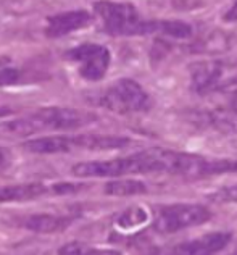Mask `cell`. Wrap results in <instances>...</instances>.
<instances>
[{
  "mask_svg": "<svg viewBox=\"0 0 237 255\" xmlns=\"http://www.w3.org/2000/svg\"><path fill=\"white\" fill-rule=\"evenodd\" d=\"M223 19H225V21H229V23H237V2L228 10V13L223 16Z\"/></svg>",
  "mask_w": 237,
  "mask_h": 255,
  "instance_id": "obj_19",
  "label": "cell"
},
{
  "mask_svg": "<svg viewBox=\"0 0 237 255\" xmlns=\"http://www.w3.org/2000/svg\"><path fill=\"white\" fill-rule=\"evenodd\" d=\"M92 15L87 10H71L53 15L47 19L45 34L50 39H58L73 31L83 29L91 23Z\"/></svg>",
  "mask_w": 237,
  "mask_h": 255,
  "instance_id": "obj_11",
  "label": "cell"
},
{
  "mask_svg": "<svg viewBox=\"0 0 237 255\" xmlns=\"http://www.w3.org/2000/svg\"><path fill=\"white\" fill-rule=\"evenodd\" d=\"M81 186L73 183H26V184H11L0 187V204L10 202H26V200H34L49 194L55 196H63V194H71L78 191Z\"/></svg>",
  "mask_w": 237,
  "mask_h": 255,
  "instance_id": "obj_9",
  "label": "cell"
},
{
  "mask_svg": "<svg viewBox=\"0 0 237 255\" xmlns=\"http://www.w3.org/2000/svg\"><path fill=\"white\" fill-rule=\"evenodd\" d=\"M212 218V212L199 204H171L157 210L153 230L160 234H174L191 228L205 225Z\"/></svg>",
  "mask_w": 237,
  "mask_h": 255,
  "instance_id": "obj_6",
  "label": "cell"
},
{
  "mask_svg": "<svg viewBox=\"0 0 237 255\" xmlns=\"http://www.w3.org/2000/svg\"><path fill=\"white\" fill-rule=\"evenodd\" d=\"M104 29L112 36H144L158 32L160 21H147L131 3L100 0L94 5Z\"/></svg>",
  "mask_w": 237,
  "mask_h": 255,
  "instance_id": "obj_4",
  "label": "cell"
},
{
  "mask_svg": "<svg viewBox=\"0 0 237 255\" xmlns=\"http://www.w3.org/2000/svg\"><path fill=\"white\" fill-rule=\"evenodd\" d=\"M6 115H11V109H8V107H0V118H3Z\"/></svg>",
  "mask_w": 237,
  "mask_h": 255,
  "instance_id": "obj_21",
  "label": "cell"
},
{
  "mask_svg": "<svg viewBox=\"0 0 237 255\" xmlns=\"http://www.w3.org/2000/svg\"><path fill=\"white\" fill-rule=\"evenodd\" d=\"M19 78V71L15 68H2L0 70V86H6V84H13L18 81Z\"/></svg>",
  "mask_w": 237,
  "mask_h": 255,
  "instance_id": "obj_18",
  "label": "cell"
},
{
  "mask_svg": "<svg viewBox=\"0 0 237 255\" xmlns=\"http://www.w3.org/2000/svg\"><path fill=\"white\" fill-rule=\"evenodd\" d=\"M147 220H148V213L142 209V207H131V209L119 213V217L117 218V226L119 230L129 231L140 225H144Z\"/></svg>",
  "mask_w": 237,
  "mask_h": 255,
  "instance_id": "obj_15",
  "label": "cell"
},
{
  "mask_svg": "<svg viewBox=\"0 0 237 255\" xmlns=\"http://www.w3.org/2000/svg\"><path fill=\"white\" fill-rule=\"evenodd\" d=\"M231 255H237V249H236V251H234V252H233Z\"/></svg>",
  "mask_w": 237,
  "mask_h": 255,
  "instance_id": "obj_23",
  "label": "cell"
},
{
  "mask_svg": "<svg viewBox=\"0 0 237 255\" xmlns=\"http://www.w3.org/2000/svg\"><path fill=\"white\" fill-rule=\"evenodd\" d=\"M131 142L127 137L97 136V134H81V136H47L26 140L21 144L24 150L37 155H55L73 150H112L123 149Z\"/></svg>",
  "mask_w": 237,
  "mask_h": 255,
  "instance_id": "obj_3",
  "label": "cell"
},
{
  "mask_svg": "<svg viewBox=\"0 0 237 255\" xmlns=\"http://www.w3.org/2000/svg\"><path fill=\"white\" fill-rule=\"evenodd\" d=\"M237 84V70L226 62H202L192 68V86L200 94Z\"/></svg>",
  "mask_w": 237,
  "mask_h": 255,
  "instance_id": "obj_8",
  "label": "cell"
},
{
  "mask_svg": "<svg viewBox=\"0 0 237 255\" xmlns=\"http://www.w3.org/2000/svg\"><path fill=\"white\" fill-rule=\"evenodd\" d=\"M96 104L119 115H129L147 112L150 109L152 100L140 84L132 79H119L99 94Z\"/></svg>",
  "mask_w": 237,
  "mask_h": 255,
  "instance_id": "obj_5",
  "label": "cell"
},
{
  "mask_svg": "<svg viewBox=\"0 0 237 255\" xmlns=\"http://www.w3.org/2000/svg\"><path fill=\"white\" fill-rule=\"evenodd\" d=\"M66 58L79 63V75L87 81H100L112 63L110 50L100 44H83L66 52Z\"/></svg>",
  "mask_w": 237,
  "mask_h": 255,
  "instance_id": "obj_7",
  "label": "cell"
},
{
  "mask_svg": "<svg viewBox=\"0 0 237 255\" xmlns=\"http://www.w3.org/2000/svg\"><path fill=\"white\" fill-rule=\"evenodd\" d=\"M11 160V153L8 149H5V147H0V166H5L8 165Z\"/></svg>",
  "mask_w": 237,
  "mask_h": 255,
  "instance_id": "obj_20",
  "label": "cell"
},
{
  "mask_svg": "<svg viewBox=\"0 0 237 255\" xmlns=\"http://www.w3.org/2000/svg\"><path fill=\"white\" fill-rule=\"evenodd\" d=\"M71 173L78 178H121L129 174L165 173L186 178H203L220 173V162L168 149H148L127 157L96 160L74 165Z\"/></svg>",
  "mask_w": 237,
  "mask_h": 255,
  "instance_id": "obj_1",
  "label": "cell"
},
{
  "mask_svg": "<svg viewBox=\"0 0 237 255\" xmlns=\"http://www.w3.org/2000/svg\"><path fill=\"white\" fill-rule=\"evenodd\" d=\"M158 32L168 37L174 39H187L192 36V26L184 21H171V19H165L158 24Z\"/></svg>",
  "mask_w": 237,
  "mask_h": 255,
  "instance_id": "obj_16",
  "label": "cell"
},
{
  "mask_svg": "<svg viewBox=\"0 0 237 255\" xmlns=\"http://www.w3.org/2000/svg\"><path fill=\"white\" fill-rule=\"evenodd\" d=\"M208 199L215 204H237V184L220 187L218 191L210 194Z\"/></svg>",
  "mask_w": 237,
  "mask_h": 255,
  "instance_id": "obj_17",
  "label": "cell"
},
{
  "mask_svg": "<svg viewBox=\"0 0 237 255\" xmlns=\"http://www.w3.org/2000/svg\"><path fill=\"white\" fill-rule=\"evenodd\" d=\"M58 255H121L117 249L94 247L84 243H68L58 249Z\"/></svg>",
  "mask_w": 237,
  "mask_h": 255,
  "instance_id": "obj_14",
  "label": "cell"
},
{
  "mask_svg": "<svg viewBox=\"0 0 237 255\" xmlns=\"http://www.w3.org/2000/svg\"><path fill=\"white\" fill-rule=\"evenodd\" d=\"M233 110L237 113V94H236V96L233 97Z\"/></svg>",
  "mask_w": 237,
  "mask_h": 255,
  "instance_id": "obj_22",
  "label": "cell"
},
{
  "mask_svg": "<svg viewBox=\"0 0 237 255\" xmlns=\"http://www.w3.org/2000/svg\"><path fill=\"white\" fill-rule=\"evenodd\" d=\"M147 191L145 184L137 179H117L110 181L105 186V194L115 197H129V196H139Z\"/></svg>",
  "mask_w": 237,
  "mask_h": 255,
  "instance_id": "obj_13",
  "label": "cell"
},
{
  "mask_svg": "<svg viewBox=\"0 0 237 255\" xmlns=\"http://www.w3.org/2000/svg\"><path fill=\"white\" fill-rule=\"evenodd\" d=\"M71 218L68 217H58V215H31L24 221L23 226L26 230L34 231V233H55L63 230V228L71 225Z\"/></svg>",
  "mask_w": 237,
  "mask_h": 255,
  "instance_id": "obj_12",
  "label": "cell"
},
{
  "mask_svg": "<svg viewBox=\"0 0 237 255\" xmlns=\"http://www.w3.org/2000/svg\"><path fill=\"white\" fill-rule=\"evenodd\" d=\"M233 234L226 231L207 233L202 238L184 241L171 249L157 252L155 255H218L231 244Z\"/></svg>",
  "mask_w": 237,
  "mask_h": 255,
  "instance_id": "obj_10",
  "label": "cell"
},
{
  "mask_svg": "<svg viewBox=\"0 0 237 255\" xmlns=\"http://www.w3.org/2000/svg\"><path fill=\"white\" fill-rule=\"evenodd\" d=\"M91 122H94V117H91L89 113L74 109H62V107H47V109H40L26 117L2 123L0 136L26 137L39 132L71 131L89 125Z\"/></svg>",
  "mask_w": 237,
  "mask_h": 255,
  "instance_id": "obj_2",
  "label": "cell"
}]
</instances>
